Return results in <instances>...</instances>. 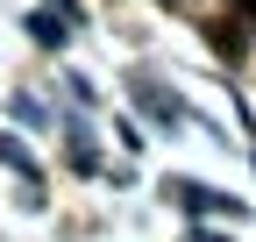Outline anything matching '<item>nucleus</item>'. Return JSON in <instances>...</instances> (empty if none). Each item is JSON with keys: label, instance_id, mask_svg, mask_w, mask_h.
<instances>
[{"label": "nucleus", "instance_id": "1", "mask_svg": "<svg viewBox=\"0 0 256 242\" xmlns=\"http://www.w3.org/2000/svg\"><path fill=\"white\" fill-rule=\"evenodd\" d=\"M220 14H228L235 28H249V22H256V0H220Z\"/></svg>", "mask_w": 256, "mask_h": 242}]
</instances>
